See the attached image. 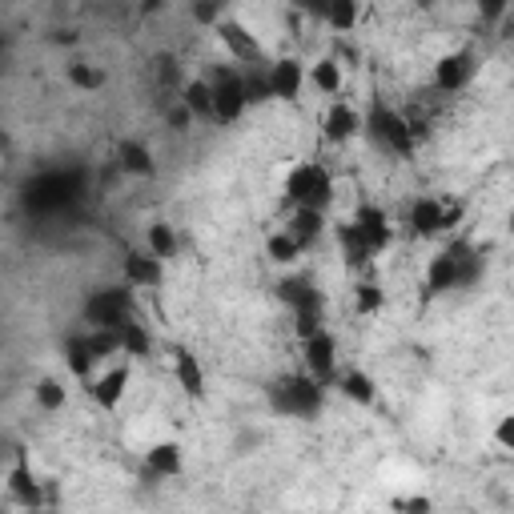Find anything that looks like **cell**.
<instances>
[{
	"instance_id": "83f0119b",
	"label": "cell",
	"mask_w": 514,
	"mask_h": 514,
	"mask_svg": "<svg viewBox=\"0 0 514 514\" xmlns=\"http://www.w3.org/2000/svg\"><path fill=\"white\" fill-rule=\"evenodd\" d=\"M33 402H37L45 414H61V410L69 406V386H65L61 378H41V382L33 386Z\"/></svg>"
},
{
	"instance_id": "d6a6232c",
	"label": "cell",
	"mask_w": 514,
	"mask_h": 514,
	"mask_svg": "<svg viewBox=\"0 0 514 514\" xmlns=\"http://www.w3.org/2000/svg\"><path fill=\"white\" fill-rule=\"evenodd\" d=\"M494 442H498L502 450H510V446H514V418H502V422H498V430H494Z\"/></svg>"
},
{
	"instance_id": "74e56055",
	"label": "cell",
	"mask_w": 514,
	"mask_h": 514,
	"mask_svg": "<svg viewBox=\"0 0 514 514\" xmlns=\"http://www.w3.org/2000/svg\"><path fill=\"white\" fill-rule=\"evenodd\" d=\"M209 5H217V9H225V5H229V0H209Z\"/></svg>"
},
{
	"instance_id": "8d00e7d4",
	"label": "cell",
	"mask_w": 514,
	"mask_h": 514,
	"mask_svg": "<svg viewBox=\"0 0 514 514\" xmlns=\"http://www.w3.org/2000/svg\"><path fill=\"white\" fill-rule=\"evenodd\" d=\"M141 9H145V13H157V9H165V0H145Z\"/></svg>"
},
{
	"instance_id": "7a4b0ae2",
	"label": "cell",
	"mask_w": 514,
	"mask_h": 514,
	"mask_svg": "<svg viewBox=\"0 0 514 514\" xmlns=\"http://www.w3.org/2000/svg\"><path fill=\"white\" fill-rule=\"evenodd\" d=\"M362 133H370L374 145L386 149V153H394V157H414V149H418V137H414L406 113H398L390 105H374V113L366 117Z\"/></svg>"
},
{
	"instance_id": "4dcf8cb0",
	"label": "cell",
	"mask_w": 514,
	"mask_h": 514,
	"mask_svg": "<svg viewBox=\"0 0 514 514\" xmlns=\"http://www.w3.org/2000/svg\"><path fill=\"white\" fill-rule=\"evenodd\" d=\"M85 342H89V350H93V358H97V366H101V362H109L113 354H121V342H117V330H101V326H93V330L85 334Z\"/></svg>"
},
{
	"instance_id": "8992f818",
	"label": "cell",
	"mask_w": 514,
	"mask_h": 514,
	"mask_svg": "<svg viewBox=\"0 0 514 514\" xmlns=\"http://www.w3.org/2000/svg\"><path fill=\"white\" fill-rule=\"evenodd\" d=\"M362 125H366V113L342 97H330L326 113H322V141L330 145H350L362 137Z\"/></svg>"
},
{
	"instance_id": "5bb4252c",
	"label": "cell",
	"mask_w": 514,
	"mask_h": 514,
	"mask_svg": "<svg viewBox=\"0 0 514 514\" xmlns=\"http://www.w3.org/2000/svg\"><path fill=\"white\" fill-rule=\"evenodd\" d=\"M302 249H314L318 241H322V233H326V209H306V205H294L290 209V221L282 225Z\"/></svg>"
},
{
	"instance_id": "7402d4cb",
	"label": "cell",
	"mask_w": 514,
	"mask_h": 514,
	"mask_svg": "<svg viewBox=\"0 0 514 514\" xmlns=\"http://www.w3.org/2000/svg\"><path fill=\"white\" fill-rule=\"evenodd\" d=\"M338 390H342V398L354 402V406H374V402H378V382H374L366 370H358V366L338 378Z\"/></svg>"
},
{
	"instance_id": "cb8c5ba5",
	"label": "cell",
	"mask_w": 514,
	"mask_h": 514,
	"mask_svg": "<svg viewBox=\"0 0 514 514\" xmlns=\"http://www.w3.org/2000/svg\"><path fill=\"white\" fill-rule=\"evenodd\" d=\"M358 21H362V0H330V5H326V17H322V25L334 29L338 37L354 33Z\"/></svg>"
},
{
	"instance_id": "e575fe53",
	"label": "cell",
	"mask_w": 514,
	"mask_h": 514,
	"mask_svg": "<svg viewBox=\"0 0 514 514\" xmlns=\"http://www.w3.org/2000/svg\"><path fill=\"white\" fill-rule=\"evenodd\" d=\"M169 125H173V129H177V133H185V129H189V125H193V113H189V109H185V105H177V109H173V113H169Z\"/></svg>"
},
{
	"instance_id": "f546056e",
	"label": "cell",
	"mask_w": 514,
	"mask_h": 514,
	"mask_svg": "<svg viewBox=\"0 0 514 514\" xmlns=\"http://www.w3.org/2000/svg\"><path fill=\"white\" fill-rule=\"evenodd\" d=\"M354 310H358L362 318L382 314V310H386V290L374 286V282H358V286H354Z\"/></svg>"
},
{
	"instance_id": "4316f807",
	"label": "cell",
	"mask_w": 514,
	"mask_h": 514,
	"mask_svg": "<svg viewBox=\"0 0 514 514\" xmlns=\"http://www.w3.org/2000/svg\"><path fill=\"white\" fill-rule=\"evenodd\" d=\"M181 105L193 113V121L201 117V121H213V89H209V81H189L185 89H181Z\"/></svg>"
},
{
	"instance_id": "1f68e13d",
	"label": "cell",
	"mask_w": 514,
	"mask_h": 514,
	"mask_svg": "<svg viewBox=\"0 0 514 514\" xmlns=\"http://www.w3.org/2000/svg\"><path fill=\"white\" fill-rule=\"evenodd\" d=\"M69 81L81 89V93H97L105 85V73L93 69V65H69Z\"/></svg>"
},
{
	"instance_id": "f1b7e54d",
	"label": "cell",
	"mask_w": 514,
	"mask_h": 514,
	"mask_svg": "<svg viewBox=\"0 0 514 514\" xmlns=\"http://www.w3.org/2000/svg\"><path fill=\"white\" fill-rule=\"evenodd\" d=\"M302 253H306V249H302L286 229H274V233L266 237V257H270L274 266H294Z\"/></svg>"
},
{
	"instance_id": "d590c367",
	"label": "cell",
	"mask_w": 514,
	"mask_h": 514,
	"mask_svg": "<svg viewBox=\"0 0 514 514\" xmlns=\"http://www.w3.org/2000/svg\"><path fill=\"white\" fill-rule=\"evenodd\" d=\"M398 510H430V498H398Z\"/></svg>"
},
{
	"instance_id": "3957f363",
	"label": "cell",
	"mask_w": 514,
	"mask_h": 514,
	"mask_svg": "<svg viewBox=\"0 0 514 514\" xmlns=\"http://www.w3.org/2000/svg\"><path fill=\"white\" fill-rule=\"evenodd\" d=\"M322 398H326V386L314 378V374H294L286 378L278 390H274V402L282 414L290 418H314L322 410Z\"/></svg>"
},
{
	"instance_id": "44dd1931",
	"label": "cell",
	"mask_w": 514,
	"mask_h": 514,
	"mask_svg": "<svg viewBox=\"0 0 514 514\" xmlns=\"http://www.w3.org/2000/svg\"><path fill=\"white\" fill-rule=\"evenodd\" d=\"M306 85H314L322 97H338V93H342V85H346L342 65H338L334 57H322V61L306 65Z\"/></svg>"
},
{
	"instance_id": "52a82bcc",
	"label": "cell",
	"mask_w": 514,
	"mask_h": 514,
	"mask_svg": "<svg viewBox=\"0 0 514 514\" xmlns=\"http://www.w3.org/2000/svg\"><path fill=\"white\" fill-rule=\"evenodd\" d=\"M129 382H133V370H129V366H109V370H101V374L85 378V390H89V398L97 402V410L113 414V410L125 402Z\"/></svg>"
},
{
	"instance_id": "ba28073f",
	"label": "cell",
	"mask_w": 514,
	"mask_h": 514,
	"mask_svg": "<svg viewBox=\"0 0 514 514\" xmlns=\"http://www.w3.org/2000/svg\"><path fill=\"white\" fill-rule=\"evenodd\" d=\"M213 33H217L221 49H225L237 65H253L257 57H262V41H257V33H249V25H241V21H233V17H221V21L213 25Z\"/></svg>"
},
{
	"instance_id": "7c38bea8",
	"label": "cell",
	"mask_w": 514,
	"mask_h": 514,
	"mask_svg": "<svg viewBox=\"0 0 514 514\" xmlns=\"http://www.w3.org/2000/svg\"><path fill=\"white\" fill-rule=\"evenodd\" d=\"M350 221L362 229V237L370 241V249H374V253H386V249H390V241H394V225H390V213H386L382 205L362 201V205L354 209V217H350Z\"/></svg>"
},
{
	"instance_id": "277c9868",
	"label": "cell",
	"mask_w": 514,
	"mask_h": 514,
	"mask_svg": "<svg viewBox=\"0 0 514 514\" xmlns=\"http://www.w3.org/2000/svg\"><path fill=\"white\" fill-rule=\"evenodd\" d=\"M125 318H133V290L129 286H105V290L89 294V302H85V322L89 326L117 330Z\"/></svg>"
},
{
	"instance_id": "8fae6325",
	"label": "cell",
	"mask_w": 514,
	"mask_h": 514,
	"mask_svg": "<svg viewBox=\"0 0 514 514\" xmlns=\"http://www.w3.org/2000/svg\"><path fill=\"white\" fill-rule=\"evenodd\" d=\"M302 346H306V374H314L326 386L334 378V370H338V338L322 326L318 334L302 338Z\"/></svg>"
},
{
	"instance_id": "603a6c76",
	"label": "cell",
	"mask_w": 514,
	"mask_h": 514,
	"mask_svg": "<svg viewBox=\"0 0 514 514\" xmlns=\"http://www.w3.org/2000/svg\"><path fill=\"white\" fill-rule=\"evenodd\" d=\"M117 342H121V354H129V358H149L153 354V334L137 322V314L117 326Z\"/></svg>"
},
{
	"instance_id": "6da1fadb",
	"label": "cell",
	"mask_w": 514,
	"mask_h": 514,
	"mask_svg": "<svg viewBox=\"0 0 514 514\" xmlns=\"http://www.w3.org/2000/svg\"><path fill=\"white\" fill-rule=\"evenodd\" d=\"M286 201L306 209H330L334 205V173L322 161H298L286 177Z\"/></svg>"
},
{
	"instance_id": "ffe728a7",
	"label": "cell",
	"mask_w": 514,
	"mask_h": 514,
	"mask_svg": "<svg viewBox=\"0 0 514 514\" xmlns=\"http://www.w3.org/2000/svg\"><path fill=\"white\" fill-rule=\"evenodd\" d=\"M117 157H121V169H125L129 177H153V173H157V157H153V149H149L145 141H137V137L121 141Z\"/></svg>"
},
{
	"instance_id": "e0dca14e",
	"label": "cell",
	"mask_w": 514,
	"mask_h": 514,
	"mask_svg": "<svg viewBox=\"0 0 514 514\" xmlns=\"http://www.w3.org/2000/svg\"><path fill=\"white\" fill-rule=\"evenodd\" d=\"M442 205H446V197H418L410 205V217H406L410 233L414 237H438L442 233Z\"/></svg>"
},
{
	"instance_id": "d6986e66",
	"label": "cell",
	"mask_w": 514,
	"mask_h": 514,
	"mask_svg": "<svg viewBox=\"0 0 514 514\" xmlns=\"http://www.w3.org/2000/svg\"><path fill=\"white\" fill-rule=\"evenodd\" d=\"M9 494H13V502L17 506H41L45 502V494H41V482H37V474H33V466L21 458L13 470H9Z\"/></svg>"
},
{
	"instance_id": "ac0fdd59",
	"label": "cell",
	"mask_w": 514,
	"mask_h": 514,
	"mask_svg": "<svg viewBox=\"0 0 514 514\" xmlns=\"http://www.w3.org/2000/svg\"><path fill=\"white\" fill-rule=\"evenodd\" d=\"M173 378H177V386H181L189 398H197V402L209 394L205 370H201V362H197L189 350H173Z\"/></svg>"
},
{
	"instance_id": "9a60e30c",
	"label": "cell",
	"mask_w": 514,
	"mask_h": 514,
	"mask_svg": "<svg viewBox=\"0 0 514 514\" xmlns=\"http://www.w3.org/2000/svg\"><path fill=\"white\" fill-rule=\"evenodd\" d=\"M334 237H338V249H342V257H346V266H354V270H366V266L374 262V257H378L354 221L334 225Z\"/></svg>"
},
{
	"instance_id": "836d02e7",
	"label": "cell",
	"mask_w": 514,
	"mask_h": 514,
	"mask_svg": "<svg viewBox=\"0 0 514 514\" xmlns=\"http://www.w3.org/2000/svg\"><path fill=\"white\" fill-rule=\"evenodd\" d=\"M478 9H482V17L498 21V17H506V9H510V0H478Z\"/></svg>"
},
{
	"instance_id": "4fadbf2b",
	"label": "cell",
	"mask_w": 514,
	"mask_h": 514,
	"mask_svg": "<svg viewBox=\"0 0 514 514\" xmlns=\"http://www.w3.org/2000/svg\"><path fill=\"white\" fill-rule=\"evenodd\" d=\"M474 73H478L474 53L458 49V53H446V57L434 65V85H438L442 93H458V89H466V85L474 81Z\"/></svg>"
},
{
	"instance_id": "5b68a950",
	"label": "cell",
	"mask_w": 514,
	"mask_h": 514,
	"mask_svg": "<svg viewBox=\"0 0 514 514\" xmlns=\"http://www.w3.org/2000/svg\"><path fill=\"white\" fill-rule=\"evenodd\" d=\"M209 89H213V121H217V125H237L241 113L249 109L245 85H241V69H221V73L209 81Z\"/></svg>"
},
{
	"instance_id": "2e32d148",
	"label": "cell",
	"mask_w": 514,
	"mask_h": 514,
	"mask_svg": "<svg viewBox=\"0 0 514 514\" xmlns=\"http://www.w3.org/2000/svg\"><path fill=\"white\" fill-rule=\"evenodd\" d=\"M145 470L153 474V478H181V470H185V450L177 446V442H153L149 450H145Z\"/></svg>"
},
{
	"instance_id": "9c48e42d",
	"label": "cell",
	"mask_w": 514,
	"mask_h": 514,
	"mask_svg": "<svg viewBox=\"0 0 514 514\" xmlns=\"http://www.w3.org/2000/svg\"><path fill=\"white\" fill-rule=\"evenodd\" d=\"M121 278H125L129 290H161V282H165V262H161V257H153L149 249L125 253V257H121Z\"/></svg>"
},
{
	"instance_id": "484cf974",
	"label": "cell",
	"mask_w": 514,
	"mask_h": 514,
	"mask_svg": "<svg viewBox=\"0 0 514 514\" xmlns=\"http://www.w3.org/2000/svg\"><path fill=\"white\" fill-rule=\"evenodd\" d=\"M177 229L169 225V221H153L149 229H145V249L153 253V257H161V262H169V257H177Z\"/></svg>"
},
{
	"instance_id": "30bf717a",
	"label": "cell",
	"mask_w": 514,
	"mask_h": 514,
	"mask_svg": "<svg viewBox=\"0 0 514 514\" xmlns=\"http://www.w3.org/2000/svg\"><path fill=\"white\" fill-rule=\"evenodd\" d=\"M266 81L274 101H298L306 89V65L298 57H278L274 65H266Z\"/></svg>"
},
{
	"instance_id": "d4e9b609",
	"label": "cell",
	"mask_w": 514,
	"mask_h": 514,
	"mask_svg": "<svg viewBox=\"0 0 514 514\" xmlns=\"http://www.w3.org/2000/svg\"><path fill=\"white\" fill-rule=\"evenodd\" d=\"M65 370H69L73 378H81V382L97 374V358H93V350H89L85 334H73V338L65 342Z\"/></svg>"
}]
</instances>
